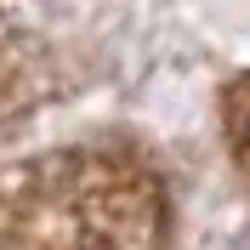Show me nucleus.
<instances>
[{
  "label": "nucleus",
  "mask_w": 250,
  "mask_h": 250,
  "mask_svg": "<svg viewBox=\"0 0 250 250\" xmlns=\"http://www.w3.org/2000/svg\"><path fill=\"white\" fill-rule=\"evenodd\" d=\"M62 91H68L62 46L23 0H0V137L51 108Z\"/></svg>",
  "instance_id": "f03ea898"
},
{
  "label": "nucleus",
  "mask_w": 250,
  "mask_h": 250,
  "mask_svg": "<svg viewBox=\"0 0 250 250\" xmlns=\"http://www.w3.org/2000/svg\"><path fill=\"white\" fill-rule=\"evenodd\" d=\"M0 250H182L171 176L131 137L0 165Z\"/></svg>",
  "instance_id": "f257e3e1"
}]
</instances>
